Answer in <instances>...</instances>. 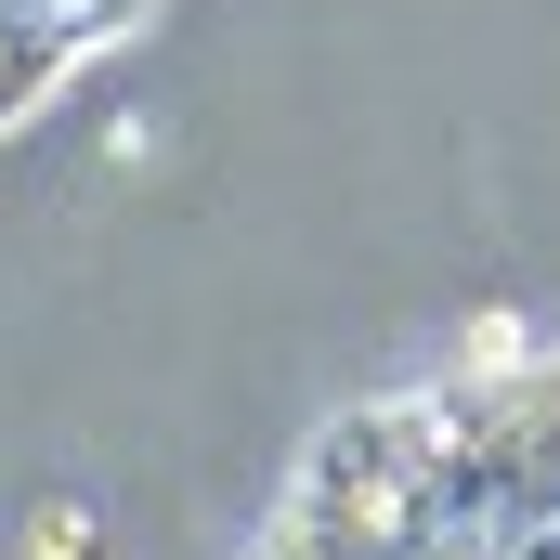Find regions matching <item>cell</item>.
I'll list each match as a JSON object with an SVG mask.
<instances>
[{
	"label": "cell",
	"mask_w": 560,
	"mask_h": 560,
	"mask_svg": "<svg viewBox=\"0 0 560 560\" xmlns=\"http://www.w3.org/2000/svg\"><path fill=\"white\" fill-rule=\"evenodd\" d=\"M156 26V0H0V143L39 131L118 39Z\"/></svg>",
	"instance_id": "obj_1"
}]
</instances>
